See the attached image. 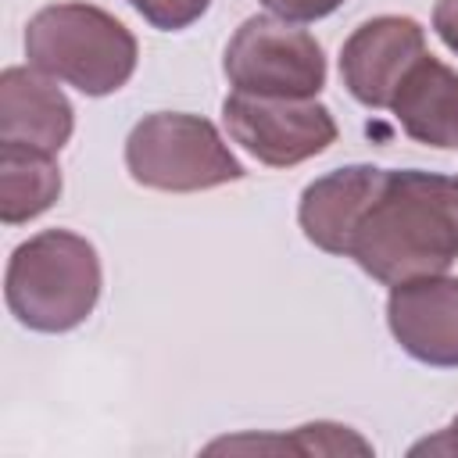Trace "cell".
Returning <instances> with one entry per match:
<instances>
[{"label": "cell", "mask_w": 458, "mask_h": 458, "mask_svg": "<svg viewBox=\"0 0 458 458\" xmlns=\"http://www.w3.org/2000/svg\"><path fill=\"white\" fill-rule=\"evenodd\" d=\"M347 258L383 286L447 272L458 258V179L386 168L354 225Z\"/></svg>", "instance_id": "cell-1"}, {"label": "cell", "mask_w": 458, "mask_h": 458, "mask_svg": "<svg viewBox=\"0 0 458 458\" xmlns=\"http://www.w3.org/2000/svg\"><path fill=\"white\" fill-rule=\"evenodd\" d=\"M104 272L97 247L68 229H43L18 243L7 261L4 297L11 315L36 333L82 326L100 301Z\"/></svg>", "instance_id": "cell-2"}, {"label": "cell", "mask_w": 458, "mask_h": 458, "mask_svg": "<svg viewBox=\"0 0 458 458\" xmlns=\"http://www.w3.org/2000/svg\"><path fill=\"white\" fill-rule=\"evenodd\" d=\"M25 57L86 97H107L132 79L140 47L136 36L104 7L68 0L29 18Z\"/></svg>", "instance_id": "cell-3"}, {"label": "cell", "mask_w": 458, "mask_h": 458, "mask_svg": "<svg viewBox=\"0 0 458 458\" xmlns=\"http://www.w3.org/2000/svg\"><path fill=\"white\" fill-rule=\"evenodd\" d=\"M125 168L147 190L197 193L243 179V165L222 132L186 111H154L140 118L125 140Z\"/></svg>", "instance_id": "cell-4"}, {"label": "cell", "mask_w": 458, "mask_h": 458, "mask_svg": "<svg viewBox=\"0 0 458 458\" xmlns=\"http://www.w3.org/2000/svg\"><path fill=\"white\" fill-rule=\"evenodd\" d=\"M222 72L240 93L318 97L326 86V54L297 21L250 14L225 43Z\"/></svg>", "instance_id": "cell-5"}, {"label": "cell", "mask_w": 458, "mask_h": 458, "mask_svg": "<svg viewBox=\"0 0 458 458\" xmlns=\"http://www.w3.org/2000/svg\"><path fill=\"white\" fill-rule=\"evenodd\" d=\"M222 122L233 143L268 168L301 165L336 143V118L315 97H261L233 89L222 100Z\"/></svg>", "instance_id": "cell-6"}, {"label": "cell", "mask_w": 458, "mask_h": 458, "mask_svg": "<svg viewBox=\"0 0 458 458\" xmlns=\"http://www.w3.org/2000/svg\"><path fill=\"white\" fill-rule=\"evenodd\" d=\"M426 54V32L408 14L361 21L340 47V79L365 107H390L408 68Z\"/></svg>", "instance_id": "cell-7"}, {"label": "cell", "mask_w": 458, "mask_h": 458, "mask_svg": "<svg viewBox=\"0 0 458 458\" xmlns=\"http://www.w3.org/2000/svg\"><path fill=\"white\" fill-rule=\"evenodd\" d=\"M386 326L415 361L458 369V279L440 272L390 286Z\"/></svg>", "instance_id": "cell-8"}, {"label": "cell", "mask_w": 458, "mask_h": 458, "mask_svg": "<svg viewBox=\"0 0 458 458\" xmlns=\"http://www.w3.org/2000/svg\"><path fill=\"white\" fill-rule=\"evenodd\" d=\"M75 129V107L57 79L36 64H14L0 75V143H25L57 154Z\"/></svg>", "instance_id": "cell-9"}, {"label": "cell", "mask_w": 458, "mask_h": 458, "mask_svg": "<svg viewBox=\"0 0 458 458\" xmlns=\"http://www.w3.org/2000/svg\"><path fill=\"white\" fill-rule=\"evenodd\" d=\"M383 175L386 168H376V165H344L308 182L301 193V208H297V222L304 236L318 250L347 258L354 225L365 215L369 200L376 197Z\"/></svg>", "instance_id": "cell-10"}, {"label": "cell", "mask_w": 458, "mask_h": 458, "mask_svg": "<svg viewBox=\"0 0 458 458\" xmlns=\"http://www.w3.org/2000/svg\"><path fill=\"white\" fill-rule=\"evenodd\" d=\"M390 111L415 143L458 150V72L433 54H422L408 68Z\"/></svg>", "instance_id": "cell-11"}, {"label": "cell", "mask_w": 458, "mask_h": 458, "mask_svg": "<svg viewBox=\"0 0 458 458\" xmlns=\"http://www.w3.org/2000/svg\"><path fill=\"white\" fill-rule=\"evenodd\" d=\"M61 197V168L50 150L0 143V218L21 225L39 218Z\"/></svg>", "instance_id": "cell-12"}, {"label": "cell", "mask_w": 458, "mask_h": 458, "mask_svg": "<svg viewBox=\"0 0 458 458\" xmlns=\"http://www.w3.org/2000/svg\"><path fill=\"white\" fill-rule=\"evenodd\" d=\"M286 447L301 451V454H372V444L361 440L351 426H340V422H308V426H297L290 437H286Z\"/></svg>", "instance_id": "cell-13"}, {"label": "cell", "mask_w": 458, "mask_h": 458, "mask_svg": "<svg viewBox=\"0 0 458 458\" xmlns=\"http://www.w3.org/2000/svg\"><path fill=\"white\" fill-rule=\"evenodd\" d=\"M129 7L143 14V21H150L154 29L179 32V29H190L211 7V0H129Z\"/></svg>", "instance_id": "cell-14"}, {"label": "cell", "mask_w": 458, "mask_h": 458, "mask_svg": "<svg viewBox=\"0 0 458 458\" xmlns=\"http://www.w3.org/2000/svg\"><path fill=\"white\" fill-rule=\"evenodd\" d=\"M276 18L286 21H318L326 14H333L344 0H261Z\"/></svg>", "instance_id": "cell-15"}, {"label": "cell", "mask_w": 458, "mask_h": 458, "mask_svg": "<svg viewBox=\"0 0 458 458\" xmlns=\"http://www.w3.org/2000/svg\"><path fill=\"white\" fill-rule=\"evenodd\" d=\"M433 29L458 54V0H437V7H433Z\"/></svg>", "instance_id": "cell-16"}, {"label": "cell", "mask_w": 458, "mask_h": 458, "mask_svg": "<svg viewBox=\"0 0 458 458\" xmlns=\"http://www.w3.org/2000/svg\"><path fill=\"white\" fill-rule=\"evenodd\" d=\"M411 454H458V429H440L437 437H426L411 447Z\"/></svg>", "instance_id": "cell-17"}, {"label": "cell", "mask_w": 458, "mask_h": 458, "mask_svg": "<svg viewBox=\"0 0 458 458\" xmlns=\"http://www.w3.org/2000/svg\"><path fill=\"white\" fill-rule=\"evenodd\" d=\"M451 429H458V415H454V422H451Z\"/></svg>", "instance_id": "cell-18"}]
</instances>
